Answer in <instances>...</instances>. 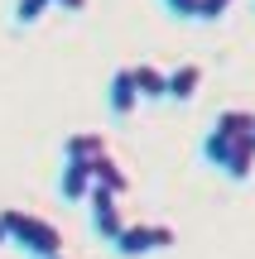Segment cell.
Masks as SVG:
<instances>
[{
	"label": "cell",
	"instance_id": "obj_1",
	"mask_svg": "<svg viewBox=\"0 0 255 259\" xmlns=\"http://www.w3.org/2000/svg\"><path fill=\"white\" fill-rule=\"evenodd\" d=\"M0 226H5L10 245L29 250L34 259H58L63 254V231H58L53 221H44V216H29V211H19V206H5V211H0Z\"/></svg>",
	"mask_w": 255,
	"mask_h": 259
},
{
	"label": "cell",
	"instance_id": "obj_2",
	"mask_svg": "<svg viewBox=\"0 0 255 259\" xmlns=\"http://www.w3.org/2000/svg\"><path fill=\"white\" fill-rule=\"evenodd\" d=\"M246 135H255V115L250 111H222L217 120H212V130L202 135V158H207L212 168H222L227 154H231V144L246 139Z\"/></svg>",
	"mask_w": 255,
	"mask_h": 259
},
{
	"label": "cell",
	"instance_id": "obj_3",
	"mask_svg": "<svg viewBox=\"0 0 255 259\" xmlns=\"http://www.w3.org/2000/svg\"><path fill=\"white\" fill-rule=\"evenodd\" d=\"M173 240H178L173 226H164V221H135V226L121 231L116 254H121V259H144V254H154V250H169Z\"/></svg>",
	"mask_w": 255,
	"mask_h": 259
},
{
	"label": "cell",
	"instance_id": "obj_4",
	"mask_svg": "<svg viewBox=\"0 0 255 259\" xmlns=\"http://www.w3.org/2000/svg\"><path fill=\"white\" fill-rule=\"evenodd\" d=\"M87 211H92V231L101 235V240H121V231L130 221H125V206L116 192H106V187H92V197H87Z\"/></svg>",
	"mask_w": 255,
	"mask_h": 259
},
{
	"label": "cell",
	"instance_id": "obj_5",
	"mask_svg": "<svg viewBox=\"0 0 255 259\" xmlns=\"http://www.w3.org/2000/svg\"><path fill=\"white\" fill-rule=\"evenodd\" d=\"M106 106H111V115H135V106H140V92H135V72L130 67H116L111 82H106Z\"/></svg>",
	"mask_w": 255,
	"mask_h": 259
},
{
	"label": "cell",
	"instance_id": "obj_6",
	"mask_svg": "<svg viewBox=\"0 0 255 259\" xmlns=\"http://www.w3.org/2000/svg\"><path fill=\"white\" fill-rule=\"evenodd\" d=\"M92 168L77 163V158H63V173H58V192H63V202H87L92 197Z\"/></svg>",
	"mask_w": 255,
	"mask_h": 259
},
{
	"label": "cell",
	"instance_id": "obj_7",
	"mask_svg": "<svg viewBox=\"0 0 255 259\" xmlns=\"http://www.w3.org/2000/svg\"><path fill=\"white\" fill-rule=\"evenodd\" d=\"M87 168H92V183H96V187H106V192H116V197H125V192H130V173H125V168L116 163L111 154L92 158Z\"/></svg>",
	"mask_w": 255,
	"mask_h": 259
},
{
	"label": "cell",
	"instance_id": "obj_8",
	"mask_svg": "<svg viewBox=\"0 0 255 259\" xmlns=\"http://www.w3.org/2000/svg\"><path fill=\"white\" fill-rule=\"evenodd\" d=\"M130 72H135V92H140V101H164V96H169V72H164V67L135 63Z\"/></svg>",
	"mask_w": 255,
	"mask_h": 259
},
{
	"label": "cell",
	"instance_id": "obj_9",
	"mask_svg": "<svg viewBox=\"0 0 255 259\" xmlns=\"http://www.w3.org/2000/svg\"><path fill=\"white\" fill-rule=\"evenodd\" d=\"M101 154H111V149H106V139L96 135V130H77V135H67V139H63V158L92 163V158H101Z\"/></svg>",
	"mask_w": 255,
	"mask_h": 259
},
{
	"label": "cell",
	"instance_id": "obj_10",
	"mask_svg": "<svg viewBox=\"0 0 255 259\" xmlns=\"http://www.w3.org/2000/svg\"><path fill=\"white\" fill-rule=\"evenodd\" d=\"M222 173H227L231 183H246V178L255 173V135H246V139H236V144H231V154H227V163H222Z\"/></svg>",
	"mask_w": 255,
	"mask_h": 259
},
{
	"label": "cell",
	"instance_id": "obj_11",
	"mask_svg": "<svg viewBox=\"0 0 255 259\" xmlns=\"http://www.w3.org/2000/svg\"><path fill=\"white\" fill-rule=\"evenodd\" d=\"M198 87H202V67L198 63H178L169 72V101H193Z\"/></svg>",
	"mask_w": 255,
	"mask_h": 259
},
{
	"label": "cell",
	"instance_id": "obj_12",
	"mask_svg": "<svg viewBox=\"0 0 255 259\" xmlns=\"http://www.w3.org/2000/svg\"><path fill=\"white\" fill-rule=\"evenodd\" d=\"M48 5H53V0H15V24H19V29L39 24V19L48 15Z\"/></svg>",
	"mask_w": 255,
	"mask_h": 259
},
{
	"label": "cell",
	"instance_id": "obj_13",
	"mask_svg": "<svg viewBox=\"0 0 255 259\" xmlns=\"http://www.w3.org/2000/svg\"><path fill=\"white\" fill-rule=\"evenodd\" d=\"M231 5H236V0H202V5H198V19H222Z\"/></svg>",
	"mask_w": 255,
	"mask_h": 259
},
{
	"label": "cell",
	"instance_id": "obj_14",
	"mask_svg": "<svg viewBox=\"0 0 255 259\" xmlns=\"http://www.w3.org/2000/svg\"><path fill=\"white\" fill-rule=\"evenodd\" d=\"M164 5H169L178 19H198V5H202V0H164Z\"/></svg>",
	"mask_w": 255,
	"mask_h": 259
},
{
	"label": "cell",
	"instance_id": "obj_15",
	"mask_svg": "<svg viewBox=\"0 0 255 259\" xmlns=\"http://www.w3.org/2000/svg\"><path fill=\"white\" fill-rule=\"evenodd\" d=\"M53 5H63V10H72V15H77V10H87V0H53Z\"/></svg>",
	"mask_w": 255,
	"mask_h": 259
},
{
	"label": "cell",
	"instance_id": "obj_16",
	"mask_svg": "<svg viewBox=\"0 0 255 259\" xmlns=\"http://www.w3.org/2000/svg\"><path fill=\"white\" fill-rule=\"evenodd\" d=\"M0 245H10V240H5V226H0Z\"/></svg>",
	"mask_w": 255,
	"mask_h": 259
},
{
	"label": "cell",
	"instance_id": "obj_17",
	"mask_svg": "<svg viewBox=\"0 0 255 259\" xmlns=\"http://www.w3.org/2000/svg\"><path fill=\"white\" fill-rule=\"evenodd\" d=\"M58 259H67V254H58Z\"/></svg>",
	"mask_w": 255,
	"mask_h": 259
}]
</instances>
